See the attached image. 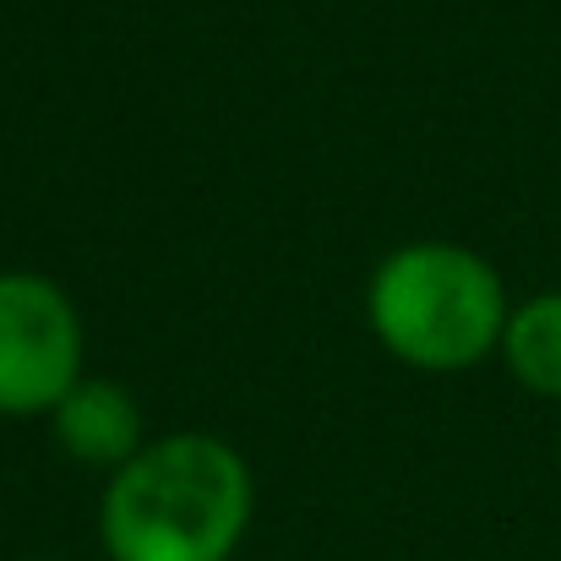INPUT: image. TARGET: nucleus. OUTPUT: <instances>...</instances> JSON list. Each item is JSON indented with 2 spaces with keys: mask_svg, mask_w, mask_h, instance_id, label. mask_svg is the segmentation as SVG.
<instances>
[{
  "mask_svg": "<svg viewBox=\"0 0 561 561\" xmlns=\"http://www.w3.org/2000/svg\"><path fill=\"white\" fill-rule=\"evenodd\" d=\"M513 295L491 256L458 240H403L366 278V328L398 366L463 376L502 355Z\"/></svg>",
  "mask_w": 561,
  "mask_h": 561,
  "instance_id": "2",
  "label": "nucleus"
},
{
  "mask_svg": "<svg viewBox=\"0 0 561 561\" xmlns=\"http://www.w3.org/2000/svg\"><path fill=\"white\" fill-rule=\"evenodd\" d=\"M496 360L507 366V376L524 392L561 403V289H540V295L513 300Z\"/></svg>",
  "mask_w": 561,
  "mask_h": 561,
  "instance_id": "5",
  "label": "nucleus"
},
{
  "mask_svg": "<svg viewBox=\"0 0 561 561\" xmlns=\"http://www.w3.org/2000/svg\"><path fill=\"white\" fill-rule=\"evenodd\" d=\"M49 436H55V447H60L71 463L115 474L121 463H131V458L142 453L148 420H142L137 392H131L121 376L82 371L77 387L49 409Z\"/></svg>",
  "mask_w": 561,
  "mask_h": 561,
  "instance_id": "4",
  "label": "nucleus"
},
{
  "mask_svg": "<svg viewBox=\"0 0 561 561\" xmlns=\"http://www.w3.org/2000/svg\"><path fill=\"white\" fill-rule=\"evenodd\" d=\"M557 480H561V436H557Z\"/></svg>",
  "mask_w": 561,
  "mask_h": 561,
  "instance_id": "6",
  "label": "nucleus"
},
{
  "mask_svg": "<svg viewBox=\"0 0 561 561\" xmlns=\"http://www.w3.org/2000/svg\"><path fill=\"white\" fill-rule=\"evenodd\" d=\"M27 561H66V557H27Z\"/></svg>",
  "mask_w": 561,
  "mask_h": 561,
  "instance_id": "7",
  "label": "nucleus"
},
{
  "mask_svg": "<svg viewBox=\"0 0 561 561\" xmlns=\"http://www.w3.org/2000/svg\"><path fill=\"white\" fill-rule=\"evenodd\" d=\"M88 371L77 300L33 267H0V420H49Z\"/></svg>",
  "mask_w": 561,
  "mask_h": 561,
  "instance_id": "3",
  "label": "nucleus"
},
{
  "mask_svg": "<svg viewBox=\"0 0 561 561\" xmlns=\"http://www.w3.org/2000/svg\"><path fill=\"white\" fill-rule=\"evenodd\" d=\"M256 513V480L213 431L148 436L104 480L99 540L110 561H234Z\"/></svg>",
  "mask_w": 561,
  "mask_h": 561,
  "instance_id": "1",
  "label": "nucleus"
}]
</instances>
